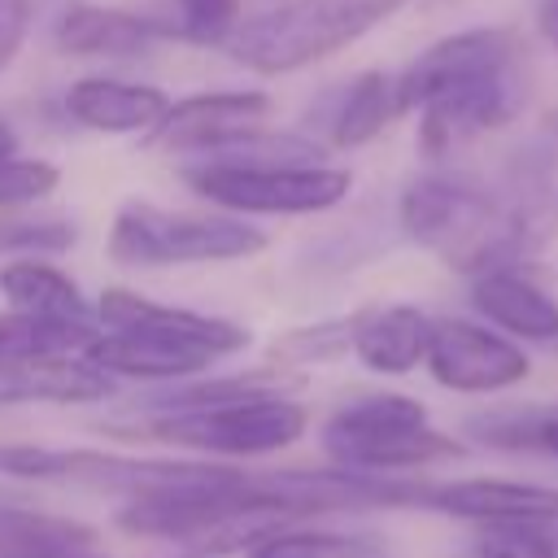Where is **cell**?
Masks as SVG:
<instances>
[{"label":"cell","mask_w":558,"mask_h":558,"mask_svg":"<svg viewBox=\"0 0 558 558\" xmlns=\"http://www.w3.org/2000/svg\"><path fill=\"white\" fill-rule=\"evenodd\" d=\"M248 558H375L371 536L349 532H305V527H275L248 545Z\"/></svg>","instance_id":"cell-25"},{"label":"cell","mask_w":558,"mask_h":558,"mask_svg":"<svg viewBox=\"0 0 558 558\" xmlns=\"http://www.w3.org/2000/svg\"><path fill=\"white\" fill-rule=\"evenodd\" d=\"M536 26H541V39L549 44V52L558 57V0H536Z\"/></svg>","instance_id":"cell-30"},{"label":"cell","mask_w":558,"mask_h":558,"mask_svg":"<svg viewBox=\"0 0 558 558\" xmlns=\"http://www.w3.org/2000/svg\"><path fill=\"white\" fill-rule=\"evenodd\" d=\"M471 301L497 331L514 340H541V344L558 340V296H549L510 266L471 275Z\"/></svg>","instance_id":"cell-16"},{"label":"cell","mask_w":558,"mask_h":558,"mask_svg":"<svg viewBox=\"0 0 558 558\" xmlns=\"http://www.w3.org/2000/svg\"><path fill=\"white\" fill-rule=\"evenodd\" d=\"M26 31H31V0H0V74L13 65Z\"/></svg>","instance_id":"cell-29"},{"label":"cell","mask_w":558,"mask_h":558,"mask_svg":"<svg viewBox=\"0 0 558 558\" xmlns=\"http://www.w3.org/2000/svg\"><path fill=\"white\" fill-rule=\"evenodd\" d=\"M17 153V135L9 131V122H0V157H13Z\"/></svg>","instance_id":"cell-31"},{"label":"cell","mask_w":558,"mask_h":558,"mask_svg":"<svg viewBox=\"0 0 558 558\" xmlns=\"http://www.w3.org/2000/svg\"><path fill=\"white\" fill-rule=\"evenodd\" d=\"M187 187L231 214H323L349 196V170L310 161H209L183 170Z\"/></svg>","instance_id":"cell-8"},{"label":"cell","mask_w":558,"mask_h":558,"mask_svg":"<svg viewBox=\"0 0 558 558\" xmlns=\"http://www.w3.org/2000/svg\"><path fill=\"white\" fill-rule=\"evenodd\" d=\"M270 113V96L266 92H201L187 100H174L166 109V118L148 131L153 148L166 153H222L235 140H248L262 131Z\"/></svg>","instance_id":"cell-10"},{"label":"cell","mask_w":558,"mask_h":558,"mask_svg":"<svg viewBox=\"0 0 558 558\" xmlns=\"http://www.w3.org/2000/svg\"><path fill=\"white\" fill-rule=\"evenodd\" d=\"M153 39H179V44H227L235 35L240 0H148L140 9Z\"/></svg>","instance_id":"cell-23"},{"label":"cell","mask_w":558,"mask_h":558,"mask_svg":"<svg viewBox=\"0 0 558 558\" xmlns=\"http://www.w3.org/2000/svg\"><path fill=\"white\" fill-rule=\"evenodd\" d=\"M418 510H436L471 523H506V519L558 523V488L527 480H423Z\"/></svg>","instance_id":"cell-12"},{"label":"cell","mask_w":558,"mask_h":558,"mask_svg":"<svg viewBox=\"0 0 558 558\" xmlns=\"http://www.w3.org/2000/svg\"><path fill=\"white\" fill-rule=\"evenodd\" d=\"M0 292L13 314H26V318H39L52 327L92 331V310H87L78 283L65 270H57L52 262L17 257V262L0 266Z\"/></svg>","instance_id":"cell-19"},{"label":"cell","mask_w":558,"mask_h":558,"mask_svg":"<svg viewBox=\"0 0 558 558\" xmlns=\"http://www.w3.org/2000/svg\"><path fill=\"white\" fill-rule=\"evenodd\" d=\"M74 244V227L70 222H22V218H4L0 222V253H61Z\"/></svg>","instance_id":"cell-28"},{"label":"cell","mask_w":558,"mask_h":558,"mask_svg":"<svg viewBox=\"0 0 558 558\" xmlns=\"http://www.w3.org/2000/svg\"><path fill=\"white\" fill-rule=\"evenodd\" d=\"M397 113H401L397 78L384 74V70H366V74H357V78L340 92V100H336V109H331V118H327L331 144H336V148L371 144Z\"/></svg>","instance_id":"cell-22"},{"label":"cell","mask_w":558,"mask_h":558,"mask_svg":"<svg viewBox=\"0 0 558 558\" xmlns=\"http://www.w3.org/2000/svg\"><path fill=\"white\" fill-rule=\"evenodd\" d=\"M0 471L13 480H44V484H83L126 497L222 484L240 471L227 462H166V458H122L100 449H48V445H0Z\"/></svg>","instance_id":"cell-6"},{"label":"cell","mask_w":558,"mask_h":558,"mask_svg":"<svg viewBox=\"0 0 558 558\" xmlns=\"http://www.w3.org/2000/svg\"><path fill=\"white\" fill-rule=\"evenodd\" d=\"M96 318L109 327V331H122V327H140V331H166V336H179V340H192V344H205L214 357H231L240 349H248V331L240 323H227V318H214V314H196V310H174V305H157L140 292H126V288H109L96 305Z\"/></svg>","instance_id":"cell-14"},{"label":"cell","mask_w":558,"mask_h":558,"mask_svg":"<svg viewBox=\"0 0 558 558\" xmlns=\"http://www.w3.org/2000/svg\"><path fill=\"white\" fill-rule=\"evenodd\" d=\"M401 227L414 244L462 275H484L519 257L497 187H484L466 174H418L401 192Z\"/></svg>","instance_id":"cell-2"},{"label":"cell","mask_w":558,"mask_h":558,"mask_svg":"<svg viewBox=\"0 0 558 558\" xmlns=\"http://www.w3.org/2000/svg\"><path fill=\"white\" fill-rule=\"evenodd\" d=\"M410 0H288L262 17H248L227 39V52L257 74H288L340 52L375 31Z\"/></svg>","instance_id":"cell-4"},{"label":"cell","mask_w":558,"mask_h":558,"mask_svg":"<svg viewBox=\"0 0 558 558\" xmlns=\"http://www.w3.org/2000/svg\"><path fill=\"white\" fill-rule=\"evenodd\" d=\"M109 392V375L78 353H35L0 362V405L17 401H96Z\"/></svg>","instance_id":"cell-17"},{"label":"cell","mask_w":558,"mask_h":558,"mask_svg":"<svg viewBox=\"0 0 558 558\" xmlns=\"http://www.w3.org/2000/svg\"><path fill=\"white\" fill-rule=\"evenodd\" d=\"M0 558H109L87 523L0 506Z\"/></svg>","instance_id":"cell-20"},{"label":"cell","mask_w":558,"mask_h":558,"mask_svg":"<svg viewBox=\"0 0 558 558\" xmlns=\"http://www.w3.org/2000/svg\"><path fill=\"white\" fill-rule=\"evenodd\" d=\"M310 414L301 401H288L279 388H253L235 397H214L174 410H148L144 418L113 423L131 440H161L218 458H266L301 440Z\"/></svg>","instance_id":"cell-3"},{"label":"cell","mask_w":558,"mask_h":558,"mask_svg":"<svg viewBox=\"0 0 558 558\" xmlns=\"http://www.w3.org/2000/svg\"><path fill=\"white\" fill-rule=\"evenodd\" d=\"M475 554L480 558H558V536L549 532V523H536V519L480 523Z\"/></svg>","instance_id":"cell-26"},{"label":"cell","mask_w":558,"mask_h":558,"mask_svg":"<svg viewBox=\"0 0 558 558\" xmlns=\"http://www.w3.org/2000/svg\"><path fill=\"white\" fill-rule=\"evenodd\" d=\"M323 449L336 466L379 471V475H397L466 453L462 440L436 432L427 423V410L401 392H371L331 410V418L323 423Z\"/></svg>","instance_id":"cell-5"},{"label":"cell","mask_w":558,"mask_h":558,"mask_svg":"<svg viewBox=\"0 0 558 558\" xmlns=\"http://www.w3.org/2000/svg\"><path fill=\"white\" fill-rule=\"evenodd\" d=\"M401 113L418 109V144L449 157L506 126L527 100V57L514 31L475 26L445 35L397 74Z\"/></svg>","instance_id":"cell-1"},{"label":"cell","mask_w":558,"mask_h":558,"mask_svg":"<svg viewBox=\"0 0 558 558\" xmlns=\"http://www.w3.org/2000/svg\"><path fill=\"white\" fill-rule=\"evenodd\" d=\"M501 209L519 257L545 248L558 235V135H536L501 170Z\"/></svg>","instance_id":"cell-11"},{"label":"cell","mask_w":558,"mask_h":558,"mask_svg":"<svg viewBox=\"0 0 558 558\" xmlns=\"http://www.w3.org/2000/svg\"><path fill=\"white\" fill-rule=\"evenodd\" d=\"M61 170L52 161H35V157H0V209L13 205H31L44 201L57 187Z\"/></svg>","instance_id":"cell-27"},{"label":"cell","mask_w":558,"mask_h":558,"mask_svg":"<svg viewBox=\"0 0 558 558\" xmlns=\"http://www.w3.org/2000/svg\"><path fill=\"white\" fill-rule=\"evenodd\" d=\"M179 558H205V554H179Z\"/></svg>","instance_id":"cell-32"},{"label":"cell","mask_w":558,"mask_h":558,"mask_svg":"<svg viewBox=\"0 0 558 558\" xmlns=\"http://www.w3.org/2000/svg\"><path fill=\"white\" fill-rule=\"evenodd\" d=\"M423 366L432 379L449 392L484 397V392H506L527 379L532 362L519 349L514 336L471 323V318H432V340Z\"/></svg>","instance_id":"cell-9"},{"label":"cell","mask_w":558,"mask_h":558,"mask_svg":"<svg viewBox=\"0 0 558 558\" xmlns=\"http://www.w3.org/2000/svg\"><path fill=\"white\" fill-rule=\"evenodd\" d=\"M57 44L74 57H135L153 44V31L140 13L126 9L70 4L57 22Z\"/></svg>","instance_id":"cell-21"},{"label":"cell","mask_w":558,"mask_h":558,"mask_svg":"<svg viewBox=\"0 0 558 558\" xmlns=\"http://www.w3.org/2000/svg\"><path fill=\"white\" fill-rule=\"evenodd\" d=\"M427 340H432V318L414 305H379L353 318L349 327V344L357 362L375 375H405L423 366Z\"/></svg>","instance_id":"cell-18"},{"label":"cell","mask_w":558,"mask_h":558,"mask_svg":"<svg viewBox=\"0 0 558 558\" xmlns=\"http://www.w3.org/2000/svg\"><path fill=\"white\" fill-rule=\"evenodd\" d=\"M83 357L92 366H100L105 375H126V379H192L201 371H209L218 357L205 344L166 336V331H140V327H122V331H96L83 344Z\"/></svg>","instance_id":"cell-13"},{"label":"cell","mask_w":558,"mask_h":558,"mask_svg":"<svg viewBox=\"0 0 558 558\" xmlns=\"http://www.w3.org/2000/svg\"><path fill=\"white\" fill-rule=\"evenodd\" d=\"M266 248V235L240 218L170 214L131 201L113 214L109 257L122 266H183V262H231Z\"/></svg>","instance_id":"cell-7"},{"label":"cell","mask_w":558,"mask_h":558,"mask_svg":"<svg viewBox=\"0 0 558 558\" xmlns=\"http://www.w3.org/2000/svg\"><path fill=\"white\" fill-rule=\"evenodd\" d=\"M462 427H466V436H475L488 449L558 458V410H541V405L484 410V414H471Z\"/></svg>","instance_id":"cell-24"},{"label":"cell","mask_w":558,"mask_h":558,"mask_svg":"<svg viewBox=\"0 0 558 558\" xmlns=\"http://www.w3.org/2000/svg\"><path fill=\"white\" fill-rule=\"evenodd\" d=\"M170 109V96L153 83H126V78H78L65 92V113L105 135H148Z\"/></svg>","instance_id":"cell-15"}]
</instances>
